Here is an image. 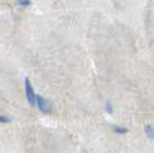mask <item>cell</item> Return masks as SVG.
Masks as SVG:
<instances>
[{
	"instance_id": "6da1fadb",
	"label": "cell",
	"mask_w": 154,
	"mask_h": 153,
	"mask_svg": "<svg viewBox=\"0 0 154 153\" xmlns=\"http://www.w3.org/2000/svg\"><path fill=\"white\" fill-rule=\"evenodd\" d=\"M24 91H26V97H27V101L30 105H35V102H37V94L34 92V88L33 85H31V81L28 78L24 79Z\"/></svg>"
},
{
	"instance_id": "7a4b0ae2",
	"label": "cell",
	"mask_w": 154,
	"mask_h": 153,
	"mask_svg": "<svg viewBox=\"0 0 154 153\" xmlns=\"http://www.w3.org/2000/svg\"><path fill=\"white\" fill-rule=\"evenodd\" d=\"M35 105H37L38 109L41 112H44V113H47V112L51 111V102L48 101V99H45V98H42L41 95H37V102H35Z\"/></svg>"
},
{
	"instance_id": "3957f363",
	"label": "cell",
	"mask_w": 154,
	"mask_h": 153,
	"mask_svg": "<svg viewBox=\"0 0 154 153\" xmlns=\"http://www.w3.org/2000/svg\"><path fill=\"white\" fill-rule=\"evenodd\" d=\"M144 132H146V135L149 136L150 139H154V128H153V126L146 125L144 126Z\"/></svg>"
},
{
	"instance_id": "277c9868",
	"label": "cell",
	"mask_w": 154,
	"mask_h": 153,
	"mask_svg": "<svg viewBox=\"0 0 154 153\" xmlns=\"http://www.w3.org/2000/svg\"><path fill=\"white\" fill-rule=\"evenodd\" d=\"M16 3L21 7H30V6L33 5V2L31 0H16Z\"/></svg>"
},
{
	"instance_id": "5b68a950",
	"label": "cell",
	"mask_w": 154,
	"mask_h": 153,
	"mask_svg": "<svg viewBox=\"0 0 154 153\" xmlns=\"http://www.w3.org/2000/svg\"><path fill=\"white\" fill-rule=\"evenodd\" d=\"M113 130H115L116 133H119V135L127 133V128H125V126H113Z\"/></svg>"
},
{
	"instance_id": "8992f818",
	"label": "cell",
	"mask_w": 154,
	"mask_h": 153,
	"mask_svg": "<svg viewBox=\"0 0 154 153\" xmlns=\"http://www.w3.org/2000/svg\"><path fill=\"white\" fill-rule=\"evenodd\" d=\"M13 121L10 116H3V115H0V123H10V122Z\"/></svg>"
},
{
	"instance_id": "52a82bcc",
	"label": "cell",
	"mask_w": 154,
	"mask_h": 153,
	"mask_svg": "<svg viewBox=\"0 0 154 153\" xmlns=\"http://www.w3.org/2000/svg\"><path fill=\"white\" fill-rule=\"evenodd\" d=\"M112 104L110 102H106V112H109V113H112Z\"/></svg>"
}]
</instances>
